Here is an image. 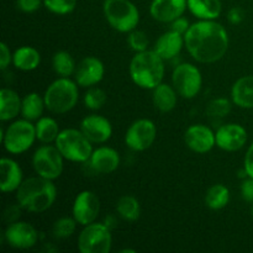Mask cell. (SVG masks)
Returning a JSON list of instances; mask_svg holds the SVG:
<instances>
[{
    "label": "cell",
    "mask_w": 253,
    "mask_h": 253,
    "mask_svg": "<svg viewBox=\"0 0 253 253\" xmlns=\"http://www.w3.org/2000/svg\"><path fill=\"white\" fill-rule=\"evenodd\" d=\"M185 48L199 63H215L229 49V34L215 20H199L184 35Z\"/></svg>",
    "instance_id": "cell-1"
},
{
    "label": "cell",
    "mask_w": 253,
    "mask_h": 253,
    "mask_svg": "<svg viewBox=\"0 0 253 253\" xmlns=\"http://www.w3.org/2000/svg\"><path fill=\"white\" fill-rule=\"evenodd\" d=\"M16 203L29 212L41 214L48 210L57 199V187L53 180L43 177H31L24 179L16 190Z\"/></svg>",
    "instance_id": "cell-2"
},
{
    "label": "cell",
    "mask_w": 253,
    "mask_h": 253,
    "mask_svg": "<svg viewBox=\"0 0 253 253\" xmlns=\"http://www.w3.org/2000/svg\"><path fill=\"white\" fill-rule=\"evenodd\" d=\"M128 73L136 85L153 90L163 82L165 59L153 49L136 52L128 66Z\"/></svg>",
    "instance_id": "cell-3"
},
{
    "label": "cell",
    "mask_w": 253,
    "mask_h": 253,
    "mask_svg": "<svg viewBox=\"0 0 253 253\" xmlns=\"http://www.w3.org/2000/svg\"><path fill=\"white\" fill-rule=\"evenodd\" d=\"M78 86L76 81L58 77L47 86L43 94L47 110L58 115L73 110L79 100Z\"/></svg>",
    "instance_id": "cell-4"
},
{
    "label": "cell",
    "mask_w": 253,
    "mask_h": 253,
    "mask_svg": "<svg viewBox=\"0 0 253 253\" xmlns=\"http://www.w3.org/2000/svg\"><path fill=\"white\" fill-rule=\"evenodd\" d=\"M56 147L64 160L76 163H86L93 153V143L82 132L81 128L61 130L56 142Z\"/></svg>",
    "instance_id": "cell-5"
},
{
    "label": "cell",
    "mask_w": 253,
    "mask_h": 253,
    "mask_svg": "<svg viewBox=\"0 0 253 253\" xmlns=\"http://www.w3.org/2000/svg\"><path fill=\"white\" fill-rule=\"evenodd\" d=\"M103 12L109 25L121 34L131 32L140 22V12L131 0H104Z\"/></svg>",
    "instance_id": "cell-6"
},
{
    "label": "cell",
    "mask_w": 253,
    "mask_h": 253,
    "mask_svg": "<svg viewBox=\"0 0 253 253\" xmlns=\"http://www.w3.org/2000/svg\"><path fill=\"white\" fill-rule=\"evenodd\" d=\"M36 137V128L32 121L19 119L10 124L2 131L1 141L6 152L11 155H21L32 147Z\"/></svg>",
    "instance_id": "cell-7"
},
{
    "label": "cell",
    "mask_w": 253,
    "mask_h": 253,
    "mask_svg": "<svg viewBox=\"0 0 253 253\" xmlns=\"http://www.w3.org/2000/svg\"><path fill=\"white\" fill-rule=\"evenodd\" d=\"M111 246V230L104 222L85 225L78 236V250L82 253H109Z\"/></svg>",
    "instance_id": "cell-8"
},
{
    "label": "cell",
    "mask_w": 253,
    "mask_h": 253,
    "mask_svg": "<svg viewBox=\"0 0 253 253\" xmlns=\"http://www.w3.org/2000/svg\"><path fill=\"white\" fill-rule=\"evenodd\" d=\"M64 157L56 145H42L32 156V167L40 177L56 180L63 173Z\"/></svg>",
    "instance_id": "cell-9"
},
{
    "label": "cell",
    "mask_w": 253,
    "mask_h": 253,
    "mask_svg": "<svg viewBox=\"0 0 253 253\" xmlns=\"http://www.w3.org/2000/svg\"><path fill=\"white\" fill-rule=\"evenodd\" d=\"M172 85L182 98H195L203 86L202 72L192 63L178 64L172 73Z\"/></svg>",
    "instance_id": "cell-10"
},
{
    "label": "cell",
    "mask_w": 253,
    "mask_h": 253,
    "mask_svg": "<svg viewBox=\"0 0 253 253\" xmlns=\"http://www.w3.org/2000/svg\"><path fill=\"white\" fill-rule=\"evenodd\" d=\"M157 126L150 119H138L128 126L125 133V143L135 152H143L155 143Z\"/></svg>",
    "instance_id": "cell-11"
},
{
    "label": "cell",
    "mask_w": 253,
    "mask_h": 253,
    "mask_svg": "<svg viewBox=\"0 0 253 253\" xmlns=\"http://www.w3.org/2000/svg\"><path fill=\"white\" fill-rule=\"evenodd\" d=\"M100 212V199L91 190L78 193L74 199L72 214L79 225L85 226L95 221Z\"/></svg>",
    "instance_id": "cell-12"
},
{
    "label": "cell",
    "mask_w": 253,
    "mask_h": 253,
    "mask_svg": "<svg viewBox=\"0 0 253 253\" xmlns=\"http://www.w3.org/2000/svg\"><path fill=\"white\" fill-rule=\"evenodd\" d=\"M4 240L12 249L29 250L39 241V232L31 224L19 220L7 224L4 231Z\"/></svg>",
    "instance_id": "cell-13"
},
{
    "label": "cell",
    "mask_w": 253,
    "mask_h": 253,
    "mask_svg": "<svg viewBox=\"0 0 253 253\" xmlns=\"http://www.w3.org/2000/svg\"><path fill=\"white\" fill-rule=\"evenodd\" d=\"M216 146L226 152H235L244 147L249 140L247 130L240 124L230 123L221 125L215 132Z\"/></svg>",
    "instance_id": "cell-14"
},
{
    "label": "cell",
    "mask_w": 253,
    "mask_h": 253,
    "mask_svg": "<svg viewBox=\"0 0 253 253\" xmlns=\"http://www.w3.org/2000/svg\"><path fill=\"white\" fill-rule=\"evenodd\" d=\"M105 76V66L94 56H88L77 64L74 72V81L82 88H90L103 81Z\"/></svg>",
    "instance_id": "cell-15"
},
{
    "label": "cell",
    "mask_w": 253,
    "mask_h": 253,
    "mask_svg": "<svg viewBox=\"0 0 253 253\" xmlns=\"http://www.w3.org/2000/svg\"><path fill=\"white\" fill-rule=\"evenodd\" d=\"M184 142L190 151L199 155L210 152L216 146L215 132L203 124L189 126L184 133Z\"/></svg>",
    "instance_id": "cell-16"
},
{
    "label": "cell",
    "mask_w": 253,
    "mask_h": 253,
    "mask_svg": "<svg viewBox=\"0 0 253 253\" xmlns=\"http://www.w3.org/2000/svg\"><path fill=\"white\" fill-rule=\"evenodd\" d=\"M79 128L91 143H105L113 136V125L105 116L91 114L81 121Z\"/></svg>",
    "instance_id": "cell-17"
},
{
    "label": "cell",
    "mask_w": 253,
    "mask_h": 253,
    "mask_svg": "<svg viewBox=\"0 0 253 253\" xmlns=\"http://www.w3.org/2000/svg\"><path fill=\"white\" fill-rule=\"evenodd\" d=\"M188 9V0H152L150 14L156 21L170 24L178 17L183 16Z\"/></svg>",
    "instance_id": "cell-18"
},
{
    "label": "cell",
    "mask_w": 253,
    "mask_h": 253,
    "mask_svg": "<svg viewBox=\"0 0 253 253\" xmlns=\"http://www.w3.org/2000/svg\"><path fill=\"white\" fill-rule=\"evenodd\" d=\"M89 167L99 174H109L115 172L120 166L119 152L109 146H100L91 153L90 160L86 162Z\"/></svg>",
    "instance_id": "cell-19"
},
{
    "label": "cell",
    "mask_w": 253,
    "mask_h": 253,
    "mask_svg": "<svg viewBox=\"0 0 253 253\" xmlns=\"http://www.w3.org/2000/svg\"><path fill=\"white\" fill-rule=\"evenodd\" d=\"M184 46V35L169 30L158 37L153 46V51L160 54L165 61H169L175 58Z\"/></svg>",
    "instance_id": "cell-20"
},
{
    "label": "cell",
    "mask_w": 253,
    "mask_h": 253,
    "mask_svg": "<svg viewBox=\"0 0 253 253\" xmlns=\"http://www.w3.org/2000/svg\"><path fill=\"white\" fill-rule=\"evenodd\" d=\"M0 169H1V182H0L1 192H16L21 183L24 182L22 169L19 163L12 158L2 157L1 162H0Z\"/></svg>",
    "instance_id": "cell-21"
},
{
    "label": "cell",
    "mask_w": 253,
    "mask_h": 253,
    "mask_svg": "<svg viewBox=\"0 0 253 253\" xmlns=\"http://www.w3.org/2000/svg\"><path fill=\"white\" fill-rule=\"evenodd\" d=\"M231 100L241 109H253V76L237 79L231 88Z\"/></svg>",
    "instance_id": "cell-22"
},
{
    "label": "cell",
    "mask_w": 253,
    "mask_h": 253,
    "mask_svg": "<svg viewBox=\"0 0 253 253\" xmlns=\"http://www.w3.org/2000/svg\"><path fill=\"white\" fill-rule=\"evenodd\" d=\"M22 99L19 94L10 88L0 90V120L2 123L14 120L21 114Z\"/></svg>",
    "instance_id": "cell-23"
},
{
    "label": "cell",
    "mask_w": 253,
    "mask_h": 253,
    "mask_svg": "<svg viewBox=\"0 0 253 253\" xmlns=\"http://www.w3.org/2000/svg\"><path fill=\"white\" fill-rule=\"evenodd\" d=\"M152 100L157 110L161 113H169L177 105L178 93L174 86L162 82L153 89Z\"/></svg>",
    "instance_id": "cell-24"
},
{
    "label": "cell",
    "mask_w": 253,
    "mask_h": 253,
    "mask_svg": "<svg viewBox=\"0 0 253 253\" xmlns=\"http://www.w3.org/2000/svg\"><path fill=\"white\" fill-rule=\"evenodd\" d=\"M188 10L199 20H216L221 15V0H188Z\"/></svg>",
    "instance_id": "cell-25"
},
{
    "label": "cell",
    "mask_w": 253,
    "mask_h": 253,
    "mask_svg": "<svg viewBox=\"0 0 253 253\" xmlns=\"http://www.w3.org/2000/svg\"><path fill=\"white\" fill-rule=\"evenodd\" d=\"M12 63L15 68L24 72H31L39 68L41 63V54L35 47L21 46L12 54Z\"/></svg>",
    "instance_id": "cell-26"
},
{
    "label": "cell",
    "mask_w": 253,
    "mask_h": 253,
    "mask_svg": "<svg viewBox=\"0 0 253 253\" xmlns=\"http://www.w3.org/2000/svg\"><path fill=\"white\" fill-rule=\"evenodd\" d=\"M35 128H36L37 141L44 145L56 142L61 132L58 123L51 116H41L35 124Z\"/></svg>",
    "instance_id": "cell-27"
},
{
    "label": "cell",
    "mask_w": 253,
    "mask_h": 253,
    "mask_svg": "<svg viewBox=\"0 0 253 253\" xmlns=\"http://www.w3.org/2000/svg\"><path fill=\"white\" fill-rule=\"evenodd\" d=\"M44 108H46V104H44L43 96H41L36 91H31L22 98L21 115L26 120L37 121L43 114Z\"/></svg>",
    "instance_id": "cell-28"
},
{
    "label": "cell",
    "mask_w": 253,
    "mask_h": 253,
    "mask_svg": "<svg viewBox=\"0 0 253 253\" xmlns=\"http://www.w3.org/2000/svg\"><path fill=\"white\" fill-rule=\"evenodd\" d=\"M116 212L125 221H136L141 215L140 202L133 195H123L116 203Z\"/></svg>",
    "instance_id": "cell-29"
},
{
    "label": "cell",
    "mask_w": 253,
    "mask_h": 253,
    "mask_svg": "<svg viewBox=\"0 0 253 253\" xmlns=\"http://www.w3.org/2000/svg\"><path fill=\"white\" fill-rule=\"evenodd\" d=\"M230 190L224 184H214L205 194V204L211 210H221L229 204Z\"/></svg>",
    "instance_id": "cell-30"
},
{
    "label": "cell",
    "mask_w": 253,
    "mask_h": 253,
    "mask_svg": "<svg viewBox=\"0 0 253 253\" xmlns=\"http://www.w3.org/2000/svg\"><path fill=\"white\" fill-rule=\"evenodd\" d=\"M52 67L58 77L69 78L74 76L77 64L72 54L67 51H57L52 57Z\"/></svg>",
    "instance_id": "cell-31"
},
{
    "label": "cell",
    "mask_w": 253,
    "mask_h": 253,
    "mask_svg": "<svg viewBox=\"0 0 253 253\" xmlns=\"http://www.w3.org/2000/svg\"><path fill=\"white\" fill-rule=\"evenodd\" d=\"M77 220L73 216H63L57 219L52 226V235L57 240H66L71 237L77 230Z\"/></svg>",
    "instance_id": "cell-32"
},
{
    "label": "cell",
    "mask_w": 253,
    "mask_h": 253,
    "mask_svg": "<svg viewBox=\"0 0 253 253\" xmlns=\"http://www.w3.org/2000/svg\"><path fill=\"white\" fill-rule=\"evenodd\" d=\"M106 100H108V96H106L105 91L100 88H96V86H90L84 94L83 98L85 108L93 111L100 110L105 105Z\"/></svg>",
    "instance_id": "cell-33"
},
{
    "label": "cell",
    "mask_w": 253,
    "mask_h": 253,
    "mask_svg": "<svg viewBox=\"0 0 253 253\" xmlns=\"http://www.w3.org/2000/svg\"><path fill=\"white\" fill-rule=\"evenodd\" d=\"M232 100L227 98H216L207 105V115L210 118H224L229 115L232 109Z\"/></svg>",
    "instance_id": "cell-34"
},
{
    "label": "cell",
    "mask_w": 253,
    "mask_h": 253,
    "mask_svg": "<svg viewBox=\"0 0 253 253\" xmlns=\"http://www.w3.org/2000/svg\"><path fill=\"white\" fill-rule=\"evenodd\" d=\"M43 6L56 15H68L74 11L77 0H43Z\"/></svg>",
    "instance_id": "cell-35"
},
{
    "label": "cell",
    "mask_w": 253,
    "mask_h": 253,
    "mask_svg": "<svg viewBox=\"0 0 253 253\" xmlns=\"http://www.w3.org/2000/svg\"><path fill=\"white\" fill-rule=\"evenodd\" d=\"M127 43L130 48L135 52H142L148 49V44H150V40H148L147 34L141 30H132L128 32L127 36Z\"/></svg>",
    "instance_id": "cell-36"
},
{
    "label": "cell",
    "mask_w": 253,
    "mask_h": 253,
    "mask_svg": "<svg viewBox=\"0 0 253 253\" xmlns=\"http://www.w3.org/2000/svg\"><path fill=\"white\" fill-rule=\"evenodd\" d=\"M42 4H43V0H16L17 9L26 14L37 11Z\"/></svg>",
    "instance_id": "cell-37"
},
{
    "label": "cell",
    "mask_w": 253,
    "mask_h": 253,
    "mask_svg": "<svg viewBox=\"0 0 253 253\" xmlns=\"http://www.w3.org/2000/svg\"><path fill=\"white\" fill-rule=\"evenodd\" d=\"M21 210H24V209L20 207L19 203L9 205V207H7L4 211L5 221H6L7 224H12V222H15V221H19L20 216H21Z\"/></svg>",
    "instance_id": "cell-38"
},
{
    "label": "cell",
    "mask_w": 253,
    "mask_h": 253,
    "mask_svg": "<svg viewBox=\"0 0 253 253\" xmlns=\"http://www.w3.org/2000/svg\"><path fill=\"white\" fill-rule=\"evenodd\" d=\"M240 190H241V197L245 202L253 203V178H245L242 180Z\"/></svg>",
    "instance_id": "cell-39"
},
{
    "label": "cell",
    "mask_w": 253,
    "mask_h": 253,
    "mask_svg": "<svg viewBox=\"0 0 253 253\" xmlns=\"http://www.w3.org/2000/svg\"><path fill=\"white\" fill-rule=\"evenodd\" d=\"M12 54L10 51V47L5 42L0 43V68L4 71L9 67V64L12 62Z\"/></svg>",
    "instance_id": "cell-40"
},
{
    "label": "cell",
    "mask_w": 253,
    "mask_h": 253,
    "mask_svg": "<svg viewBox=\"0 0 253 253\" xmlns=\"http://www.w3.org/2000/svg\"><path fill=\"white\" fill-rule=\"evenodd\" d=\"M189 27H190L189 20L185 19V17L183 16L178 17V19H175L174 21L170 22V30L178 32V34L185 35V32L189 30Z\"/></svg>",
    "instance_id": "cell-41"
},
{
    "label": "cell",
    "mask_w": 253,
    "mask_h": 253,
    "mask_svg": "<svg viewBox=\"0 0 253 253\" xmlns=\"http://www.w3.org/2000/svg\"><path fill=\"white\" fill-rule=\"evenodd\" d=\"M244 10L240 6L231 7V9L229 10V12H227V19H229V21L231 22L232 25L241 24V22L244 21Z\"/></svg>",
    "instance_id": "cell-42"
},
{
    "label": "cell",
    "mask_w": 253,
    "mask_h": 253,
    "mask_svg": "<svg viewBox=\"0 0 253 253\" xmlns=\"http://www.w3.org/2000/svg\"><path fill=\"white\" fill-rule=\"evenodd\" d=\"M244 168L246 170L247 175L253 178V142L247 148V152L244 158Z\"/></svg>",
    "instance_id": "cell-43"
},
{
    "label": "cell",
    "mask_w": 253,
    "mask_h": 253,
    "mask_svg": "<svg viewBox=\"0 0 253 253\" xmlns=\"http://www.w3.org/2000/svg\"><path fill=\"white\" fill-rule=\"evenodd\" d=\"M120 252L121 253H135L136 251H135V250H132V249H124V250H121Z\"/></svg>",
    "instance_id": "cell-44"
},
{
    "label": "cell",
    "mask_w": 253,
    "mask_h": 253,
    "mask_svg": "<svg viewBox=\"0 0 253 253\" xmlns=\"http://www.w3.org/2000/svg\"><path fill=\"white\" fill-rule=\"evenodd\" d=\"M251 215H252V217H253V203H251Z\"/></svg>",
    "instance_id": "cell-45"
}]
</instances>
